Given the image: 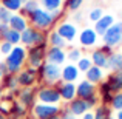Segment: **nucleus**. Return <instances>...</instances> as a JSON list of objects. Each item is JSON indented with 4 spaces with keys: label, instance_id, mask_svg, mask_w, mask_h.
I'll use <instances>...</instances> for the list:
<instances>
[{
    "label": "nucleus",
    "instance_id": "f257e3e1",
    "mask_svg": "<svg viewBox=\"0 0 122 119\" xmlns=\"http://www.w3.org/2000/svg\"><path fill=\"white\" fill-rule=\"evenodd\" d=\"M25 59H26V51L22 47H14L11 50V53L6 56V67H8V74H15L22 70Z\"/></svg>",
    "mask_w": 122,
    "mask_h": 119
},
{
    "label": "nucleus",
    "instance_id": "f03ea898",
    "mask_svg": "<svg viewBox=\"0 0 122 119\" xmlns=\"http://www.w3.org/2000/svg\"><path fill=\"white\" fill-rule=\"evenodd\" d=\"M30 19L33 22L34 26H37V30H48L51 25L54 23V19H53V14L45 9H36L34 12L30 14Z\"/></svg>",
    "mask_w": 122,
    "mask_h": 119
},
{
    "label": "nucleus",
    "instance_id": "7ed1b4c3",
    "mask_svg": "<svg viewBox=\"0 0 122 119\" xmlns=\"http://www.w3.org/2000/svg\"><path fill=\"white\" fill-rule=\"evenodd\" d=\"M37 99L40 101V104H48V105H57L62 101L59 90L54 87H42L37 91Z\"/></svg>",
    "mask_w": 122,
    "mask_h": 119
},
{
    "label": "nucleus",
    "instance_id": "20e7f679",
    "mask_svg": "<svg viewBox=\"0 0 122 119\" xmlns=\"http://www.w3.org/2000/svg\"><path fill=\"white\" fill-rule=\"evenodd\" d=\"M102 39H104V43L107 45V47L113 48V47H116V45H119L122 42V22L111 25V26L105 31Z\"/></svg>",
    "mask_w": 122,
    "mask_h": 119
},
{
    "label": "nucleus",
    "instance_id": "39448f33",
    "mask_svg": "<svg viewBox=\"0 0 122 119\" xmlns=\"http://www.w3.org/2000/svg\"><path fill=\"white\" fill-rule=\"evenodd\" d=\"M40 76L46 83H56L62 78V70L59 65H53V63H43L40 67Z\"/></svg>",
    "mask_w": 122,
    "mask_h": 119
},
{
    "label": "nucleus",
    "instance_id": "423d86ee",
    "mask_svg": "<svg viewBox=\"0 0 122 119\" xmlns=\"http://www.w3.org/2000/svg\"><path fill=\"white\" fill-rule=\"evenodd\" d=\"M20 40L26 47H36V45L45 43V36L37 28H26L23 33H20Z\"/></svg>",
    "mask_w": 122,
    "mask_h": 119
},
{
    "label": "nucleus",
    "instance_id": "0eeeda50",
    "mask_svg": "<svg viewBox=\"0 0 122 119\" xmlns=\"http://www.w3.org/2000/svg\"><path fill=\"white\" fill-rule=\"evenodd\" d=\"M60 113L59 105H48V104H36L33 107V114L36 119H50Z\"/></svg>",
    "mask_w": 122,
    "mask_h": 119
},
{
    "label": "nucleus",
    "instance_id": "6e6552de",
    "mask_svg": "<svg viewBox=\"0 0 122 119\" xmlns=\"http://www.w3.org/2000/svg\"><path fill=\"white\" fill-rule=\"evenodd\" d=\"M45 43L36 45L30 50V53L26 54L28 56V63L31 65V68H40L43 65V60H45Z\"/></svg>",
    "mask_w": 122,
    "mask_h": 119
},
{
    "label": "nucleus",
    "instance_id": "1a4fd4ad",
    "mask_svg": "<svg viewBox=\"0 0 122 119\" xmlns=\"http://www.w3.org/2000/svg\"><path fill=\"white\" fill-rule=\"evenodd\" d=\"M66 108H68L70 113L74 114V116H82V114H85L86 111L91 110L90 105H88V102L81 99V98H74L71 102H68V107Z\"/></svg>",
    "mask_w": 122,
    "mask_h": 119
},
{
    "label": "nucleus",
    "instance_id": "9d476101",
    "mask_svg": "<svg viewBox=\"0 0 122 119\" xmlns=\"http://www.w3.org/2000/svg\"><path fill=\"white\" fill-rule=\"evenodd\" d=\"M45 59L48 60V63H53V65H62L66 59V54L62 48H54L51 47L50 50L45 53Z\"/></svg>",
    "mask_w": 122,
    "mask_h": 119
},
{
    "label": "nucleus",
    "instance_id": "9b49d317",
    "mask_svg": "<svg viewBox=\"0 0 122 119\" xmlns=\"http://www.w3.org/2000/svg\"><path fill=\"white\" fill-rule=\"evenodd\" d=\"M76 96L83 99V101H86V99L96 96V87L93 85L91 82H88V80H82V82L76 87Z\"/></svg>",
    "mask_w": 122,
    "mask_h": 119
},
{
    "label": "nucleus",
    "instance_id": "f8f14e48",
    "mask_svg": "<svg viewBox=\"0 0 122 119\" xmlns=\"http://www.w3.org/2000/svg\"><path fill=\"white\" fill-rule=\"evenodd\" d=\"M36 76H37L36 68H28V70H25V71H22V73L17 74V83L20 87L30 88V87L34 85V82H36Z\"/></svg>",
    "mask_w": 122,
    "mask_h": 119
},
{
    "label": "nucleus",
    "instance_id": "ddd939ff",
    "mask_svg": "<svg viewBox=\"0 0 122 119\" xmlns=\"http://www.w3.org/2000/svg\"><path fill=\"white\" fill-rule=\"evenodd\" d=\"M57 34L65 42H73L74 37H76V34H77V30H76V26L73 23H68V22H66V23H62L57 28Z\"/></svg>",
    "mask_w": 122,
    "mask_h": 119
},
{
    "label": "nucleus",
    "instance_id": "4468645a",
    "mask_svg": "<svg viewBox=\"0 0 122 119\" xmlns=\"http://www.w3.org/2000/svg\"><path fill=\"white\" fill-rule=\"evenodd\" d=\"M57 90H59L60 99H63V101L71 102L73 99L76 98V85H74L73 82H65V83H60Z\"/></svg>",
    "mask_w": 122,
    "mask_h": 119
},
{
    "label": "nucleus",
    "instance_id": "2eb2a0df",
    "mask_svg": "<svg viewBox=\"0 0 122 119\" xmlns=\"http://www.w3.org/2000/svg\"><path fill=\"white\" fill-rule=\"evenodd\" d=\"M113 23H114L113 16H110V14L108 16H102V17L96 22V25H94V33L99 34V36H104L105 31H107Z\"/></svg>",
    "mask_w": 122,
    "mask_h": 119
},
{
    "label": "nucleus",
    "instance_id": "dca6fc26",
    "mask_svg": "<svg viewBox=\"0 0 122 119\" xmlns=\"http://www.w3.org/2000/svg\"><path fill=\"white\" fill-rule=\"evenodd\" d=\"M110 87V91L113 94L122 91V71H117V73H113V74L108 76V79L105 80Z\"/></svg>",
    "mask_w": 122,
    "mask_h": 119
},
{
    "label": "nucleus",
    "instance_id": "f3484780",
    "mask_svg": "<svg viewBox=\"0 0 122 119\" xmlns=\"http://www.w3.org/2000/svg\"><path fill=\"white\" fill-rule=\"evenodd\" d=\"M8 25H9V28H11V30H14V31H19V33H23V31L28 28L26 19H25L22 14L11 16V19H9Z\"/></svg>",
    "mask_w": 122,
    "mask_h": 119
},
{
    "label": "nucleus",
    "instance_id": "a211bd4d",
    "mask_svg": "<svg viewBox=\"0 0 122 119\" xmlns=\"http://www.w3.org/2000/svg\"><path fill=\"white\" fill-rule=\"evenodd\" d=\"M34 90L33 88H23L19 91V102L23 105L25 108L26 107H34Z\"/></svg>",
    "mask_w": 122,
    "mask_h": 119
},
{
    "label": "nucleus",
    "instance_id": "6ab92c4d",
    "mask_svg": "<svg viewBox=\"0 0 122 119\" xmlns=\"http://www.w3.org/2000/svg\"><path fill=\"white\" fill-rule=\"evenodd\" d=\"M79 40H81V43L83 47H93V45L97 42V34L94 33L93 28H85V30L81 33Z\"/></svg>",
    "mask_w": 122,
    "mask_h": 119
},
{
    "label": "nucleus",
    "instance_id": "aec40b11",
    "mask_svg": "<svg viewBox=\"0 0 122 119\" xmlns=\"http://www.w3.org/2000/svg\"><path fill=\"white\" fill-rule=\"evenodd\" d=\"M107 68L114 71V73L122 71V54L121 53H113L111 56H108Z\"/></svg>",
    "mask_w": 122,
    "mask_h": 119
},
{
    "label": "nucleus",
    "instance_id": "412c9836",
    "mask_svg": "<svg viewBox=\"0 0 122 119\" xmlns=\"http://www.w3.org/2000/svg\"><path fill=\"white\" fill-rule=\"evenodd\" d=\"M107 62H108V56L101 50L93 51L91 54V63L94 67H99V68H107Z\"/></svg>",
    "mask_w": 122,
    "mask_h": 119
},
{
    "label": "nucleus",
    "instance_id": "4be33fe9",
    "mask_svg": "<svg viewBox=\"0 0 122 119\" xmlns=\"http://www.w3.org/2000/svg\"><path fill=\"white\" fill-rule=\"evenodd\" d=\"M85 80H88V82H91L93 85H96V83H99L104 78V73H102V68H99V67H94L93 65L91 68L88 70V71L85 73Z\"/></svg>",
    "mask_w": 122,
    "mask_h": 119
},
{
    "label": "nucleus",
    "instance_id": "5701e85b",
    "mask_svg": "<svg viewBox=\"0 0 122 119\" xmlns=\"http://www.w3.org/2000/svg\"><path fill=\"white\" fill-rule=\"evenodd\" d=\"M79 78V70L76 65H66L65 68L62 70V79L65 80V82H74L76 79Z\"/></svg>",
    "mask_w": 122,
    "mask_h": 119
},
{
    "label": "nucleus",
    "instance_id": "b1692460",
    "mask_svg": "<svg viewBox=\"0 0 122 119\" xmlns=\"http://www.w3.org/2000/svg\"><path fill=\"white\" fill-rule=\"evenodd\" d=\"M94 119H110L111 118V110L108 105L102 104V105H97L96 107V111L94 113Z\"/></svg>",
    "mask_w": 122,
    "mask_h": 119
},
{
    "label": "nucleus",
    "instance_id": "393cba45",
    "mask_svg": "<svg viewBox=\"0 0 122 119\" xmlns=\"http://www.w3.org/2000/svg\"><path fill=\"white\" fill-rule=\"evenodd\" d=\"M25 113H26V108L20 102H12V105L9 107V114H12L14 118H23Z\"/></svg>",
    "mask_w": 122,
    "mask_h": 119
},
{
    "label": "nucleus",
    "instance_id": "a878e982",
    "mask_svg": "<svg viewBox=\"0 0 122 119\" xmlns=\"http://www.w3.org/2000/svg\"><path fill=\"white\" fill-rule=\"evenodd\" d=\"M48 42H50L51 47H54V48H63L66 45V42L63 40L59 34H57V31H53V33L50 34V39H48Z\"/></svg>",
    "mask_w": 122,
    "mask_h": 119
},
{
    "label": "nucleus",
    "instance_id": "bb28decb",
    "mask_svg": "<svg viewBox=\"0 0 122 119\" xmlns=\"http://www.w3.org/2000/svg\"><path fill=\"white\" fill-rule=\"evenodd\" d=\"M3 88H9V90H15L17 88V76L14 74H5L3 76Z\"/></svg>",
    "mask_w": 122,
    "mask_h": 119
},
{
    "label": "nucleus",
    "instance_id": "cd10ccee",
    "mask_svg": "<svg viewBox=\"0 0 122 119\" xmlns=\"http://www.w3.org/2000/svg\"><path fill=\"white\" fill-rule=\"evenodd\" d=\"M42 5H43L45 11L54 12V11H57V9L60 8V5H62V0H42Z\"/></svg>",
    "mask_w": 122,
    "mask_h": 119
},
{
    "label": "nucleus",
    "instance_id": "c85d7f7f",
    "mask_svg": "<svg viewBox=\"0 0 122 119\" xmlns=\"http://www.w3.org/2000/svg\"><path fill=\"white\" fill-rule=\"evenodd\" d=\"M3 40L9 42L11 45H17L19 42H20V33H19V31H14V30H11V28H9V31L5 34Z\"/></svg>",
    "mask_w": 122,
    "mask_h": 119
},
{
    "label": "nucleus",
    "instance_id": "c756f323",
    "mask_svg": "<svg viewBox=\"0 0 122 119\" xmlns=\"http://www.w3.org/2000/svg\"><path fill=\"white\" fill-rule=\"evenodd\" d=\"M2 6L8 11H19L22 8L20 0H2Z\"/></svg>",
    "mask_w": 122,
    "mask_h": 119
},
{
    "label": "nucleus",
    "instance_id": "7c9ffc66",
    "mask_svg": "<svg viewBox=\"0 0 122 119\" xmlns=\"http://www.w3.org/2000/svg\"><path fill=\"white\" fill-rule=\"evenodd\" d=\"M36 9H39V3H37V0H28L26 3H23V9H22V12H23L25 16H30L31 12H34Z\"/></svg>",
    "mask_w": 122,
    "mask_h": 119
},
{
    "label": "nucleus",
    "instance_id": "2f4dec72",
    "mask_svg": "<svg viewBox=\"0 0 122 119\" xmlns=\"http://www.w3.org/2000/svg\"><path fill=\"white\" fill-rule=\"evenodd\" d=\"M91 67H93L91 59H88V57H81V59L77 60V70H79V71L86 73Z\"/></svg>",
    "mask_w": 122,
    "mask_h": 119
},
{
    "label": "nucleus",
    "instance_id": "473e14b6",
    "mask_svg": "<svg viewBox=\"0 0 122 119\" xmlns=\"http://www.w3.org/2000/svg\"><path fill=\"white\" fill-rule=\"evenodd\" d=\"M111 108H114L116 111L122 110V91L113 94V99H111Z\"/></svg>",
    "mask_w": 122,
    "mask_h": 119
},
{
    "label": "nucleus",
    "instance_id": "72a5a7b5",
    "mask_svg": "<svg viewBox=\"0 0 122 119\" xmlns=\"http://www.w3.org/2000/svg\"><path fill=\"white\" fill-rule=\"evenodd\" d=\"M11 11H8L6 8H0V23H8L9 19H11Z\"/></svg>",
    "mask_w": 122,
    "mask_h": 119
},
{
    "label": "nucleus",
    "instance_id": "f704fd0d",
    "mask_svg": "<svg viewBox=\"0 0 122 119\" xmlns=\"http://www.w3.org/2000/svg\"><path fill=\"white\" fill-rule=\"evenodd\" d=\"M102 16H104L102 9H101V8H96V9H93V11L90 12V20H91V22H94V23H96V22H97L99 19L102 17Z\"/></svg>",
    "mask_w": 122,
    "mask_h": 119
},
{
    "label": "nucleus",
    "instance_id": "c9c22d12",
    "mask_svg": "<svg viewBox=\"0 0 122 119\" xmlns=\"http://www.w3.org/2000/svg\"><path fill=\"white\" fill-rule=\"evenodd\" d=\"M12 45L9 43V42H6V40H3L2 43H0V53L2 54H5V56H8L9 53H11V50H12Z\"/></svg>",
    "mask_w": 122,
    "mask_h": 119
},
{
    "label": "nucleus",
    "instance_id": "e433bc0d",
    "mask_svg": "<svg viewBox=\"0 0 122 119\" xmlns=\"http://www.w3.org/2000/svg\"><path fill=\"white\" fill-rule=\"evenodd\" d=\"M83 3V0H66V8L71 9V11H76Z\"/></svg>",
    "mask_w": 122,
    "mask_h": 119
},
{
    "label": "nucleus",
    "instance_id": "4c0bfd02",
    "mask_svg": "<svg viewBox=\"0 0 122 119\" xmlns=\"http://www.w3.org/2000/svg\"><path fill=\"white\" fill-rule=\"evenodd\" d=\"M66 57H68L71 62H77V60L81 59V51H79V50H71Z\"/></svg>",
    "mask_w": 122,
    "mask_h": 119
},
{
    "label": "nucleus",
    "instance_id": "58836bf2",
    "mask_svg": "<svg viewBox=\"0 0 122 119\" xmlns=\"http://www.w3.org/2000/svg\"><path fill=\"white\" fill-rule=\"evenodd\" d=\"M59 118H60V119H77V116H74V114L70 113L68 108H65V110H60Z\"/></svg>",
    "mask_w": 122,
    "mask_h": 119
},
{
    "label": "nucleus",
    "instance_id": "ea45409f",
    "mask_svg": "<svg viewBox=\"0 0 122 119\" xmlns=\"http://www.w3.org/2000/svg\"><path fill=\"white\" fill-rule=\"evenodd\" d=\"M8 31H9V25L8 23H0V39H3Z\"/></svg>",
    "mask_w": 122,
    "mask_h": 119
},
{
    "label": "nucleus",
    "instance_id": "a19ab883",
    "mask_svg": "<svg viewBox=\"0 0 122 119\" xmlns=\"http://www.w3.org/2000/svg\"><path fill=\"white\" fill-rule=\"evenodd\" d=\"M0 71H2L3 74H8V67H6L5 62H0Z\"/></svg>",
    "mask_w": 122,
    "mask_h": 119
},
{
    "label": "nucleus",
    "instance_id": "79ce46f5",
    "mask_svg": "<svg viewBox=\"0 0 122 119\" xmlns=\"http://www.w3.org/2000/svg\"><path fill=\"white\" fill-rule=\"evenodd\" d=\"M82 119H94V114L91 111H86L85 114H82Z\"/></svg>",
    "mask_w": 122,
    "mask_h": 119
},
{
    "label": "nucleus",
    "instance_id": "37998d69",
    "mask_svg": "<svg viewBox=\"0 0 122 119\" xmlns=\"http://www.w3.org/2000/svg\"><path fill=\"white\" fill-rule=\"evenodd\" d=\"M3 91H5V88H3V87H0V102L3 101Z\"/></svg>",
    "mask_w": 122,
    "mask_h": 119
},
{
    "label": "nucleus",
    "instance_id": "c03bdc74",
    "mask_svg": "<svg viewBox=\"0 0 122 119\" xmlns=\"http://www.w3.org/2000/svg\"><path fill=\"white\" fill-rule=\"evenodd\" d=\"M116 119H122V110H119L116 113Z\"/></svg>",
    "mask_w": 122,
    "mask_h": 119
},
{
    "label": "nucleus",
    "instance_id": "a18cd8bd",
    "mask_svg": "<svg viewBox=\"0 0 122 119\" xmlns=\"http://www.w3.org/2000/svg\"><path fill=\"white\" fill-rule=\"evenodd\" d=\"M3 76H5V74H3V73L0 71V82H2V80H3Z\"/></svg>",
    "mask_w": 122,
    "mask_h": 119
},
{
    "label": "nucleus",
    "instance_id": "49530a36",
    "mask_svg": "<svg viewBox=\"0 0 122 119\" xmlns=\"http://www.w3.org/2000/svg\"><path fill=\"white\" fill-rule=\"evenodd\" d=\"M0 119H8V118H6L5 114H2V113H0Z\"/></svg>",
    "mask_w": 122,
    "mask_h": 119
},
{
    "label": "nucleus",
    "instance_id": "de8ad7c7",
    "mask_svg": "<svg viewBox=\"0 0 122 119\" xmlns=\"http://www.w3.org/2000/svg\"><path fill=\"white\" fill-rule=\"evenodd\" d=\"M50 119H60V118H59V114H57V116H53V118H50Z\"/></svg>",
    "mask_w": 122,
    "mask_h": 119
},
{
    "label": "nucleus",
    "instance_id": "09e8293b",
    "mask_svg": "<svg viewBox=\"0 0 122 119\" xmlns=\"http://www.w3.org/2000/svg\"><path fill=\"white\" fill-rule=\"evenodd\" d=\"M28 2V0H20V3H22V5H23V3H26Z\"/></svg>",
    "mask_w": 122,
    "mask_h": 119
},
{
    "label": "nucleus",
    "instance_id": "8fccbe9b",
    "mask_svg": "<svg viewBox=\"0 0 122 119\" xmlns=\"http://www.w3.org/2000/svg\"><path fill=\"white\" fill-rule=\"evenodd\" d=\"M0 8H2V0H0Z\"/></svg>",
    "mask_w": 122,
    "mask_h": 119
},
{
    "label": "nucleus",
    "instance_id": "3c124183",
    "mask_svg": "<svg viewBox=\"0 0 122 119\" xmlns=\"http://www.w3.org/2000/svg\"><path fill=\"white\" fill-rule=\"evenodd\" d=\"M110 119H116V118H113V116H111V118H110Z\"/></svg>",
    "mask_w": 122,
    "mask_h": 119
}]
</instances>
